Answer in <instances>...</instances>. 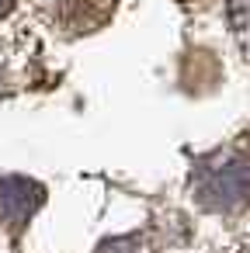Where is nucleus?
<instances>
[{"label":"nucleus","instance_id":"obj_3","mask_svg":"<svg viewBox=\"0 0 250 253\" xmlns=\"http://www.w3.org/2000/svg\"><path fill=\"white\" fill-rule=\"evenodd\" d=\"M115 11V0H59V21L66 32H94Z\"/></svg>","mask_w":250,"mask_h":253},{"label":"nucleus","instance_id":"obj_1","mask_svg":"<svg viewBox=\"0 0 250 253\" xmlns=\"http://www.w3.org/2000/svg\"><path fill=\"white\" fill-rule=\"evenodd\" d=\"M191 191L208 211H243L250 208V156L236 146H226L212 156H201L191 170Z\"/></svg>","mask_w":250,"mask_h":253},{"label":"nucleus","instance_id":"obj_4","mask_svg":"<svg viewBox=\"0 0 250 253\" xmlns=\"http://www.w3.org/2000/svg\"><path fill=\"white\" fill-rule=\"evenodd\" d=\"M229 25L236 32V42L250 56V0H229Z\"/></svg>","mask_w":250,"mask_h":253},{"label":"nucleus","instance_id":"obj_2","mask_svg":"<svg viewBox=\"0 0 250 253\" xmlns=\"http://www.w3.org/2000/svg\"><path fill=\"white\" fill-rule=\"evenodd\" d=\"M46 201V187L32 177H21V173H11L4 177V218H7V229L18 232Z\"/></svg>","mask_w":250,"mask_h":253},{"label":"nucleus","instance_id":"obj_5","mask_svg":"<svg viewBox=\"0 0 250 253\" xmlns=\"http://www.w3.org/2000/svg\"><path fill=\"white\" fill-rule=\"evenodd\" d=\"M94 253H139V239L136 236H118V239H104Z\"/></svg>","mask_w":250,"mask_h":253}]
</instances>
